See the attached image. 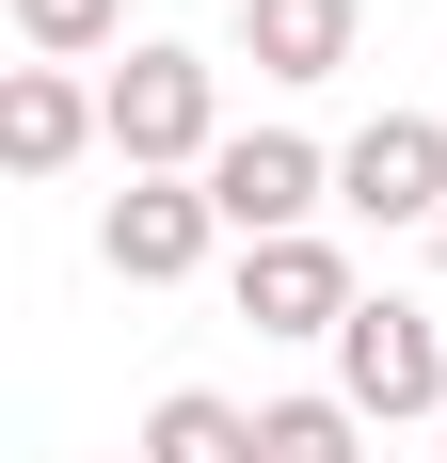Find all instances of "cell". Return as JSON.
Segmentation results:
<instances>
[{"instance_id":"cell-5","label":"cell","mask_w":447,"mask_h":463,"mask_svg":"<svg viewBox=\"0 0 447 463\" xmlns=\"http://www.w3.org/2000/svg\"><path fill=\"white\" fill-rule=\"evenodd\" d=\"M352 304H367V288H352V256H336L319 224L240 256V320H256V335H352Z\"/></svg>"},{"instance_id":"cell-13","label":"cell","mask_w":447,"mask_h":463,"mask_svg":"<svg viewBox=\"0 0 447 463\" xmlns=\"http://www.w3.org/2000/svg\"><path fill=\"white\" fill-rule=\"evenodd\" d=\"M432 463H447V448H432Z\"/></svg>"},{"instance_id":"cell-1","label":"cell","mask_w":447,"mask_h":463,"mask_svg":"<svg viewBox=\"0 0 447 463\" xmlns=\"http://www.w3.org/2000/svg\"><path fill=\"white\" fill-rule=\"evenodd\" d=\"M96 112H112V160L128 176H208L224 160V64L208 48H128L96 80Z\"/></svg>"},{"instance_id":"cell-3","label":"cell","mask_w":447,"mask_h":463,"mask_svg":"<svg viewBox=\"0 0 447 463\" xmlns=\"http://www.w3.org/2000/svg\"><path fill=\"white\" fill-rule=\"evenodd\" d=\"M336 400H352L367 431L447 416V335L415 320V304H352V335H336Z\"/></svg>"},{"instance_id":"cell-7","label":"cell","mask_w":447,"mask_h":463,"mask_svg":"<svg viewBox=\"0 0 447 463\" xmlns=\"http://www.w3.org/2000/svg\"><path fill=\"white\" fill-rule=\"evenodd\" d=\"M81 144H112V112H96L64 64H16V80H0V160H16V176H64Z\"/></svg>"},{"instance_id":"cell-4","label":"cell","mask_w":447,"mask_h":463,"mask_svg":"<svg viewBox=\"0 0 447 463\" xmlns=\"http://www.w3.org/2000/svg\"><path fill=\"white\" fill-rule=\"evenodd\" d=\"M336 208H367V224H447V128L432 112H367V128L336 144Z\"/></svg>"},{"instance_id":"cell-8","label":"cell","mask_w":447,"mask_h":463,"mask_svg":"<svg viewBox=\"0 0 447 463\" xmlns=\"http://www.w3.org/2000/svg\"><path fill=\"white\" fill-rule=\"evenodd\" d=\"M367 33V0H240V48H256V80H336Z\"/></svg>"},{"instance_id":"cell-6","label":"cell","mask_w":447,"mask_h":463,"mask_svg":"<svg viewBox=\"0 0 447 463\" xmlns=\"http://www.w3.org/2000/svg\"><path fill=\"white\" fill-rule=\"evenodd\" d=\"M208 240H224L208 176H128V192H112V224H96V256H112L128 288H176L192 256H208Z\"/></svg>"},{"instance_id":"cell-11","label":"cell","mask_w":447,"mask_h":463,"mask_svg":"<svg viewBox=\"0 0 447 463\" xmlns=\"http://www.w3.org/2000/svg\"><path fill=\"white\" fill-rule=\"evenodd\" d=\"M112 33H128V0H16V48L33 64H96Z\"/></svg>"},{"instance_id":"cell-9","label":"cell","mask_w":447,"mask_h":463,"mask_svg":"<svg viewBox=\"0 0 447 463\" xmlns=\"http://www.w3.org/2000/svg\"><path fill=\"white\" fill-rule=\"evenodd\" d=\"M128 463H256V416L224 400V383H176L160 416H144V448Z\"/></svg>"},{"instance_id":"cell-10","label":"cell","mask_w":447,"mask_h":463,"mask_svg":"<svg viewBox=\"0 0 447 463\" xmlns=\"http://www.w3.org/2000/svg\"><path fill=\"white\" fill-rule=\"evenodd\" d=\"M256 463H367V416H352V400H271V416H256Z\"/></svg>"},{"instance_id":"cell-12","label":"cell","mask_w":447,"mask_h":463,"mask_svg":"<svg viewBox=\"0 0 447 463\" xmlns=\"http://www.w3.org/2000/svg\"><path fill=\"white\" fill-rule=\"evenodd\" d=\"M432 272H447V224H432Z\"/></svg>"},{"instance_id":"cell-2","label":"cell","mask_w":447,"mask_h":463,"mask_svg":"<svg viewBox=\"0 0 447 463\" xmlns=\"http://www.w3.org/2000/svg\"><path fill=\"white\" fill-rule=\"evenodd\" d=\"M208 208H224V240H240V256H256V240H304V208H336V160H319L304 128H224Z\"/></svg>"}]
</instances>
